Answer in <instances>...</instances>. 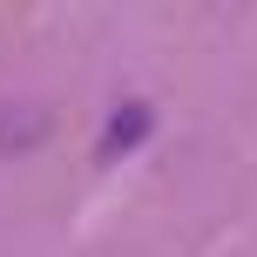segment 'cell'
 Segmentation results:
<instances>
[{"instance_id": "cell-1", "label": "cell", "mask_w": 257, "mask_h": 257, "mask_svg": "<svg viewBox=\"0 0 257 257\" xmlns=\"http://www.w3.org/2000/svg\"><path fill=\"white\" fill-rule=\"evenodd\" d=\"M142 136H149V108H142V102H122L115 122H108V149H128V142H142Z\"/></svg>"}]
</instances>
